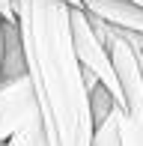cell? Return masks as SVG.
Returning <instances> with one entry per match:
<instances>
[{
    "mask_svg": "<svg viewBox=\"0 0 143 146\" xmlns=\"http://www.w3.org/2000/svg\"><path fill=\"white\" fill-rule=\"evenodd\" d=\"M93 146H119V137H116V119L113 110L95 122V134H93Z\"/></svg>",
    "mask_w": 143,
    "mask_h": 146,
    "instance_id": "obj_6",
    "label": "cell"
},
{
    "mask_svg": "<svg viewBox=\"0 0 143 146\" xmlns=\"http://www.w3.org/2000/svg\"><path fill=\"white\" fill-rule=\"evenodd\" d=\"M66 6H72V9H81V0H63Z\"/></svg>",
    "mask_w": 143,
    "mask_h": 146,
    "instance_id": "obj_9",
    "label": "cell"
},
{
    "mask_svg": "<svg viewBox=\"0 0 143 146\" xmlns=\"http://www.w3.org/2000/svg\"><path fill=\"white\" fill-rule=\"evenodd\" d=\"M69 36H72V51H75V60L81 66V72L89 75L107 92L116 108H122V90H119V81H116L110 54H107L101 36L95 33L93 21H89V15L83 9H69Z\"/></svg>",
    "mask_w": 143,
    "mask_h": 146,
    "instance_id": "obj_2",
    "label": "cell"
},
{
    "mask_svg": "<svg viewBox=\"0 0 143 146\" xmlns=\"http://www.w3.org/2000/svg\"><path fill=\"white\" fill-rule=\"evenodd\" d=\"M33 116H36V104L27 78L18 75L9 81H0V146Z\"/></svg>",
    "mask_w": 143,
    "mask_h": 146,
    "instance_id": "obj_3",
    "label": "cell"
},
{
    "mask_svg": "<svg viewBox=\"0 0 143 146\" xmlns=\"http://www.w3.org/2000/svg\"><path fill=\"white\" fill-rule=\"evenodd\" d=\"M81 9L105 21L107 27L143 36V6H134L128 0H81Z\"/></svg>",
    "mask_w": 143,
    "mask_h": 146,
    "instance_id": "obj_4",
    "label": "cell"
},
{
    "mask_svg": "<svg viewBox=\"0 0 143 146\" xmlns=\"http://www.w3.org/2000/svg\"><path fill=\"white\" fill-rule=\"evenodd\" d=\"M3 146H45V137H42V128H39V119H27L15 134L9 137Z\"/></svg>",
    "mask_w": 143,
    "mask_h": 146,
    "instance_id": "obj_5",
    "label": "cell"
},
{
    "mask_svg": "<svg viewBox=\"0 0 143 146\" xmlns=\"http://www.w3.org/2000/svg\"><path fill=\"white\" fill-rule=\"evenodd\" d=\"M0 75H3V21H0Z\"/></svg>",
    "mask_w": 143,
    "mask_h": 146,
    "instance_id": "obj_8",
    "label": "cell"
},
{
    "mask_svg": "<svg viewBox=\"0 0 143 146\" xmlns=\"http://www.w3.org/2000/svg\"><path fill=\"white\" fill-rule=\"evenodd\" d=\"M128 3H134V6H143V0H128Z\"/></svg>",
    "mask_w": 143,
    "mask_h": 146,
    "instance_id": "obj_10",
    "label": "cell"
},
{
    "mask_svg": "<svg viewBox=\"0 0 143 146\" xmlns=\"http://www.w3.org/2000/svg\"><path fill=\"white\" fill-rule=\"evenodd\" d=\"M15 3L18 0H0V21L3 24H15Z\"/></svg>",
    "mask_w": 143,
    "mask_h": 146,
    "instance_id": "obj_7",
    "label": "cell"
},
{
    "mask_svg": "<svg viewBox=\"0 0 143 146\" xmlns=\"http://www.w3.org/2000/svg\"><path fill=\"white\" fill-rule=\"evenodd\" d=\"M63 0H18L15 30L45 146H93L95 119L72 51Z\"/></svg>",
    "mask_w": 143,
    "mask_h": 146,
    "instance_id": "obj_1",
    "label": "cell"
}]
</instances>
